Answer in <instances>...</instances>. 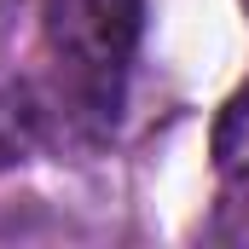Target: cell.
Instances as JSON below:
<instances>
[{"mask_svg":"<svg viewBox=\"0 0 249 249\" xmlns=\"http://www.w3.org/2000/svg\"><path fill=\"white\" fill-rule=\"evenodd\" d=\"M41 23L75 110L99 127L116 122L127 64L145 35V0H47Z\"/></svg>","mask_w":249,"mask_h":249,"instance_id":"cell-1","label":"cell"},{"mask_svg":"<svg viewBox=\"0 0 249 249\" xmlns=\"http://www.w3.org/2000/svg\"><path fill=\"white\" fill-rule=\"evenodd\" d=\"M41 145V105L29 87H0V174L29 162Z\"/></svg>","mask_w":249,"mask_h":249,"instance_id":"cell-2","label":"cell"},{"mask_svg":"<svg viewBox=\"0 0 249 249\" xmlns=\"http://www.w3.org/2000/svg\"><path fill=\"white\" fill-rule=\"evenodd\" d=\"M214 168L232 186H249V87L226 99V110L214 122Z\"/></svg>","mask_w":249,"mask_h":249,"instance_id":"cell-3","label":"cell"},{"mask_svg":"<svg viewBox=\"0 0 249 249\" xmlns=\"http://www.w3.org/2000/svg\"><path fill=\"white\" fill-rule=\"evenodd\" d=\"M238 191H244V197L226 203V214H220V226H214L220 238H249V186H238Z\"/></svg>","mask_w":249,"mask_h":249,"instance_id":"cell-4","label":"cell"},{"mask_svg":"<svg viewBox=\"0 0 249 249\" xmlns=\"http://www.w3.org/2000/svg\"><path fill=\"white\" fill-rule=\"evenodd\" d=\"M12 18H18V0H0V41L12 35Z\"/></svg>","mask_w":249,"mask_h":249,"instance_id":"cell-5","label":"cell"}]
</instances>
